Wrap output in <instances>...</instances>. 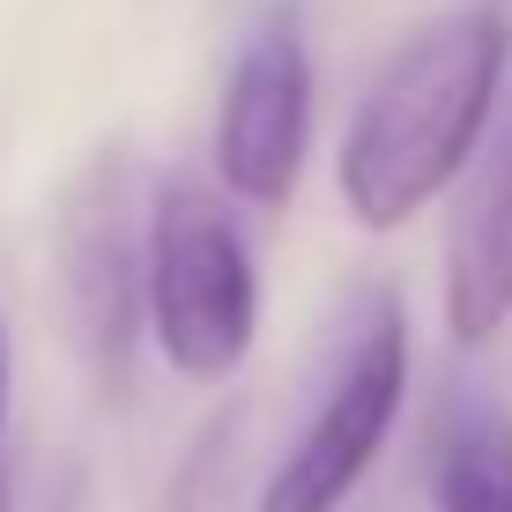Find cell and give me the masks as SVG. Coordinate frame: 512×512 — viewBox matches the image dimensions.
I'll use <instances>...</instances> for the list:
<instances>
[{"instance_id": "obj_1", "label": "cell", "mask_w": 512, "mask_h": 512, "mask_svg": "<svg viewBox=\"0 0 512 512\" xmlns=\"http://www.w3.org/2000/svg\"><path fill=\"white\" fill-rule=\"evenodd\" d=\"M512 67L505 8H461L423 23L364 82L334 149V193L357 231H401L475 171Z\"/></svg>"}, {"instance_id": "obj_2", "label": "cell", "mask_w": 512, "mask_h": 512, "mask_svg": "<svg viewBox=\"0 0 512 512\" xmlns=\"http://www.w3.org/2000/svg\"><path fill=\"white\" fill-rule=\"evenodd\" d=\"M141 305L149 342L186 386H223L260 342V268L231 201L201 179H156L141 208Z\"/></svg>"}, {"instance_id": "obj_3", "label": "cell", "mask_w": 512, "mask_h": 512, "mask_svg": "<svg viewBox=\"0 0 512 512\" xmlns=\"http://www.w3.org/2000/svg\"><path fill=\"white\" fill-rule=\"evenodd\" d=\"M401 401H409V312L394 290H364L320 394L297 438L282 446V461L268 468L253 512H342L379 468Z\"/></svg>"}, {"instance_id": "obj_4", "label": "cell", "mask_w": 512, "mask_h": 512, "mask_svg": "<svg viewBox=\"0 0 512 512\" xmlns=\"http://www.w3.org/2000/svg\"><path fill=\"white\" fill-rule=\"evenodd\" d=\"M60 297H67V334L90 372L97 401H127L134 386V349L149 334L141 305V216L127 193V156H97L60 208Z\"/></svg>"}, {"instance_id": "obj_5", "label": "cell", "mask_w": 512, "mask_h": 512, "mask_svg": "<svg viewBox=\"0 0 512 512\" xmlns=\"http://www.w3.org/2000/svg\"><path fill=\"white\" fill-rule=\"evenodd\" d=\"M312 156V45L297 15H260L231 52L208 127L216 193L238 208H290Z\"/></svg>"}, {"instance_id": "obj_6", "label": "cell", "mask_w": 512, "mask_h": 512, "mask_svg": "<svg viewBox=\"0 0 512 512\" xmlns=\"http://www.w3.org/2000/svg\"><path fill=\"white\" fill-rule=\"evenodd\" d=\"M438 312L461 349L498 342V327L512 320V119L498 127V141H483L475 171L453 193Z\"/></svg>"}, {"instance_id": "obj_7", "label": "cell", "mask_w": 512, "mask_h": 512, "mask_svg": "<svg viewBox=\"0 0 512 512\" xmlns=\"http://www.w3.org/2000/svg\"><path fill=\"white\" fill-rule=\"evenodd\" d=\"M431 512H512V409L446 394L431 423Z\"/></svg>"}, {"instance_id": "obj_8", "label": "cell", "mask_w": 512, "mask_h": 512, "mask_svg": "<svg viewBox=\"0 0 512 512\" xmlns=\"http://www.w3.org/2000/svg\"><path fill=\"white\" fill-rule=\"evenodd\" d=\"M8 379H15V357H8V320H0V431H8Z\"/></svg>"}, {"instance_id": "obj_9", "label": "cell", "mask_w": 512, "mask_h": 512, "mask_svg": "<svg viewBox=\"0 0 512 512\" xmlns=\"http://www.w3.org/2000/svg\"><path fill=\"white\" fill-rule=\"evenodd\" d=\"M0 512H8V475H0Z\"/></svg>"}]
</instances>
